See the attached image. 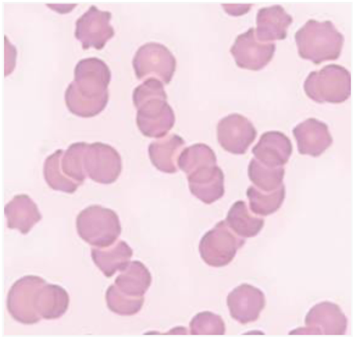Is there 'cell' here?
<instances>
[{
	"instance_id": "cell-21",
	"label": "cell",
	"mask_w": 358,
	"mask_h": 337,
	"mask_svg": "<svg viewBox=\"0 0 358 337\" xmlns=\"http://www.w3.org/2000/svg\"><path fill=\"white\" fill-rule=\"evenodd\" d=\"M134 256L131 247L123 240L107 248L92 249V258L94 264L103 273L106 278H112L117 271H122Z\"/></svg>"
},
{
	"instance_id": "cell-24",
	"label": "cell",
	"mask_w": 358,
	"mask_h": 337,
	"mask_svg": "<svg viewBox=\"0 0 358 337\" xmlns=\"http://www.w3.org/2000/svg\"><path fill=\"white\" fill-rule=\"evenodd\" d=\"M225 222L238 237L244 239L256 237L265 224L264 219L254 217L250 213L246 202L243 201H236L231 206Z\"/></svg>"
},
{
	"instance_id": "cell-28",
	"label": "cell",
	"mask_w": 358,
	"mask_h": 337,
	"mask_svg": "<svg viewBox=\"0 0 358 337\" xmlns=\"http://www.w3.org/2000/svg\"><path fill=\"white\" fill-rule=\"evenodd\" d=\"M63 152L64 150H58L53 155L49 156L45 161L43 173H44L47 184L52 189L72 194L78 190L80 185L63 174L62 168H60V159H62Z\"/></svg>"
},
{
	"instance_id": "cell-23",
	"label": "cell",
	"mask_w": 358,
	"mask_h": 337,
	"mask_svg": "<svg viewBox=\"0 0 358 337\" xmlns=\"http://www.w3.org/2000/svg\"><path fill=\"white\" fill-rule=\"evenodd\" d=\"M152 278L148 267L141 261H131L121 271L115 285L125 295L143 296L152 285Z\"/></svg>"
},
{
	"instance_id": "cell-11",
	"label": "cell",
	"mask_w": 358,
	"mask_h": 337,
	"mask_svg": "<svg viewBox=\"0 0 358 337\" xmlns=\"http://www.w3.org/2000/svg\"><path fill=\"white\" fill-rule=\"evenodd\" d=\"M112 13L99 10L92 6L76 22V39L82 44L83 50L94 48L102 50L115 36L111 26Z\"/></svg>"
},
{
	"instance_id": "cell-13",
	"label": "cell",
	"mask_w": 358,
	"mask_h": 337,
	"mask_svg": "<svg viewBox=\"0 0 358 337\" xmlns=\"http://www.w3.org/2000/svg\"><path fill=\"white\" fill-rule=\"evenodd\" d=\"M256 137L257 130L253 123L241 114H231L218 122V143L231 154H246Z\"/></svg>"
},
{
	"instance_id": "cell-17",
	"label": "cell",
	"mask_w": 358,
	"mask_h": 337,
	"mask_svg": "<svg viewBox=\"0 0 358 337\" xmlns=\"http://www.w3.org/2000/svg\"><path fill=\"white\" fill-rule=\"evenodd\" d=\"M257 161L268 167H283L292 154V141L280 131H267L253 148Z\"/></svg>"
},
{
	"instance_id": "cell-20",
	"label": "cell",
	"mask_w": 358,
	"mask_h": 337,
	"mask_svg": "<svg viewBox=\"0 0 358 337\" xmlns=\"http://www.w3.org/2000/svg\"><path fill=\"white\" fill-rule=\"evenodd\" d=\"M186 143L181 136L172 134L159 141H152L148 148L150 162L157 170L166 174L178 172V159Z\"/></svg>"
},
{
	"instance_id": "cell-6",
	"label": "cell",
	"mask_w": 358,
	"mask_h": 337,
	"mask_svg": "<svg viewBox=\"0 0 358 337\" xmlns=\"http://www.w3.org/2000/svg\"><path fill=\"white\" fill-rule=\"evenodd\" d=\"M245 244L246 240L236 236L227 222L222 221L201 238L200 256L209 266L224 267L233 261L238 251Z\"/></svg>"
},
{
	"instance_id": "cell-3",
	"label": "cell",
	"mask_w": 358,
	"mask_h": 337,
	"mask_svg": "<svg viewBox=\"0 0 358 337\" xmlns=\"http://www.w3.org/2000/svg\"><path fill=\"white\" fill-rule=\"evenodd\" d=\"M299 57L319 65L337 60L341 55L344 36L331 21L308 20L294 36Z\"/></svg>"
},
{
	"instance_id": "cell-4",
	"label": "cell",
	"mask_w": 358,
	"mask_h": 337,
	"mask_svg": "<svg viewBox=\"0 0 358 337\" xmlns=\"http://www.w3.org/2000/svg\"><path fill=\"white\" fill-rule=\"evenodd\" d=\"M76 230L80 239L96 248L112 246L122 232L118 215L110 208L96 204L78 213Z\"/></svg>"
},
{
	"instance_id": "cell-32",
	"label": "cell",
	"mask_w": 358,
	"mask_h": 337,
	"mask_svg": "<svg viewBox=\"0 0 358 337\" xmlns=\"http://www.w3.org/2000/svg\"><path fill=\"white\" fill-rule=\"evenodd\" d=\"M224 10L229 15L233 17H240V15H245L248 11L251 10L252 4H241V6H235V4H224Z\"/></svg>"
},
{
	"instance_id": "cell-16",
	"label": "cell",
	"mask_w": 358,
	"mask_h": 337,
	"mask_svg": "<svg viewBox=\"0 0 358 337\" xmlns=\"http://www.w3.org/2000/svg\"><path fill=\"white\" fill-rule=\"evenodd\" d=\"M299 152L314 158L323 155L332 145L333 138L328 125L316 118H308L292 130Z\"/></svg>"
},
{
	"instance_id": "cell-8",
	"label": "cell",
	"mask_w": 358,
	"mask_h": 337,
	"mask_svg": "<svg viewBox=\"0 0 358 337\" xmlns=\"http://www.w3.org/2000/svg\"><path fill=\"white\" fill-rule=\"evenodd\" d=\"M47 284L40 276L27 275L13 285L8 295V312L10 316L22 324L33 325L39 323L42 317L36 309L38 292Z\"/></svg>"
},
{
	"instance_id": "cell-9",
	"label": "cell",
	"mask_w": 358,
	"mask_h": 337,
	"mask_svg": "<svg viewBox=\"0 0 358 337\" xmlns=\"http://www.w3.org/2000/svg\"><path fill=\"white\" fill-rule=\"evenodd\" d=\"M305 323V327L292 330L290 336H344L348 319L337 304L322 302L308 312Z\"/></svg>"
},
{
	"instance_id": "cell-12",
	"label": "cell",
	"mask_w": 358,
	"mask_h": 337,
	"mask_svg": "<svg viewBox=\"0 0 358 337\" xmlns=\"http://www.w3.org/2000/svg\"><path fill=\"white\" fill-rule=\"evenodd\" d=\"M276 45L261 43L256 38L255 29L250 28L246 33L236 37L231 48L236 64L240 69L259 71L266 67L273 58Z\"/></svg>"
},
{
	"instance_id": "cell-19",
	"label": "cell",
	"mask_w": 358,
	"mask_h": 337,
	"mask_svg": "<svg viewBox=\"0 0 358 337\" xmlns=\"http://www.w3.org/2000/svg\"><path fill=\"white\" fill-rule=\"evenodd\" d=\"M4 215L8 220V228L17 230L27 235L33 227L42 220L37 204L29 195H15L6 206Z\"/></svg>"
},
{
	"instance_id": "cell-26",
	"label": "cell",
	"mask_w": 358,
	"mask_h": 337,
	"mask_svg": "<svg viewBox=\"0 0 358 337\" xmlns=\"http://www.w3.org/2000/svg\"><path fill=\"white\" fill-rule=\"evenodd\" d=\"M247 196L251 210L256 215L267 217L273 215L282 206L285 199V186L281 185L273 192H263L255 186H250Z\"/></svg>"
},
{
	"instance_id": "cell-18",
	"label": "cell",
	"mask_w": 358,
	"mask_h": 337,
	"mask_svg": "<svg viewBox=\"0 0 358 337\" xmlns=\"http://www.w3.org/2000/svg\"><path fill=\"white\" fill-rule=\"evenodd\" d=\"M292 17L281 6L261 8L257 13L256 38L261 43L285 40L287 29L292 24Z\"/></svg>"
},
{
	"instance_id": "cell-5",
	"label": "cell",
	"mask_w": 358,
	"mask_h": 337,
	"mask_svg": "<svg viewBox=\"0 0 358 337\" xmlns=\"http://www.w3.org/2000/svg\"><path fill=\"white\" fill-rule=\"evenodd\" d=\"M303 89L310 100L320 104H341L351 95V76L341 65H327L308 74Z\"/></svg>"
},
{
	"instance_id": "cell-31",
	"label": "cell",
	"mask_w": 358,
	"mask_h": 337,
	"mask_svg": "<svg viewBox=\"0 0 358 337\" xmlns=\"http://www.w3.org/2000/svg\"><path fill=\"white\" fill-rule=\"evenodd\" d=\"M225 330L224 319L213 312H200L190 322L192 336H224Z\"/></svg>"
},
{
	"instance_id": "cell-2",
	"label": "cell",
	"mask_w": 358,
	"mask_h": 337,
	"mask_svg": "<svg viewBox=\"0 0 358 337\" xmlns=\"http://www.w3.org/2000/svg\"><path fill=\"white\" fill-rule=\"evenodd\" d=\"M137 109L136 124L144 136L162 138L174 127V110L168 103V95L161 80L148 78L134 91Z\"/></svg>"
},
{
	"instance_id": "cell-10",
	"label": "cell",
	"mask_w": 358,
	"mask_h": 337,
	"mask_svg": "<svg viewBox=\"0 0 358 337\" xmlns=\"http://www.w3.org/2000/svg\"><path fill=\"white\" fill-rule=\"evenodd\" d=\"M87 176L96 183H115L122 172V159L111 145L94 143L87 145L85 155Z\"/></svg>"
},
{
	"instance_id": "cell-22",
	"label": "cell",
	"mask_w": 358,
	"mask_h": 337,
	"mask_svg": "<svg viewBox=\"0 0 358 337\" xmlns=\"http://www.w3.org/2000/svg\"><path fill=\"white\" fill-rule=\"evenodd\" d=\"M69 295L62 287L45 284L38 292L36 309L46 320L62 318L69 307Z\"/></svg>"
},
{
	"instance_id": "cell-7",
	"label": "cell",
	"mask_w": 358,
	"mask_h": 337,
	"mask_svg": "<svg viewBox=\"0 0 358 337\" xmlns=\"http://www.w3.org/2000/svg\"><path fill=\"white\" fill-rule=\"evenodd\" d=\"M132 64L138 80L155 78L164 85H169L174 78L177 60L164 45L150 42L139 47Z\"/></svg>"
},
{
	"instance_id": "cell-29",
	"label": "cell",
	"mask_w": 358,
	"mask_h": 337,
	"mask_svg": "<svg viewBox=\"0 0 358 337\" xmlns=\"http://www.w3.org/2000/svg\"><path fill=\"white\" fill-rule=\"evenodd\" d=\"M209 164H217L215 152L204 143H197L185 148L178 159V168L187 175L195 168Z\"/></svg>"
},
{
	"instance_id": "cell-30",
	"label": "cell",
	"mask_w": 358,
	"mask_h": 337,
	"mask_svg": "<svg viewBox=\"0 0 358 337\" xmlns=\"http://www.w3.org/2000/svg\"><path fill=\"white\" fill-rule=\"evenodd\" d=\"M108 308L120 316H134L143 309L144 296H130L122 293L115 285H110L106 292Z\"/></svg>"
},
{
	"instance_id": "cell-27",
	"label": "cell",
	"mask_w": 358,
	"mask_h": 337,
	"mask_svg": "<svg viewBox=\"0 0 358 337\" xmlns=\"http://www.w3.org/2000/svg\"><path fill=\"white\" fill-rule=\"evenodd\" d=\"M87 145L89 143H72L67 150H64L60 159L63 174L80 186L83 185L87 177L85 168V155Z\"/></svg>"
},
{
	"instance_id": "cell-15",
	"label": "cell",
	"mask_w": 358,
	"mask_h": 337,
	"mask_svg": "<svg viewBox=\"0 0 358 337\" xmlns=\"http://www.w3.org/2000/svg\"><path fill=\"white\" fill-rule=\"evenodd\" d=\"M193 196L205 204H213L224 195V174L217 164L195 168L187 175Z\"/></svg>"
},
{
	"instance_id": "cell-1",
	"label": "cell",
	"mask_w": 358,
	"mask_h": 337,
	"mask_svg": "<svg viewBox=\"0 0 358 337\" xmlns=\"http://www.w3.org/2000/svg\"><path fill=\"white\" fill-rule=\"evenodd\" d=\"M111 78V71L102 59L80 60L74 69V80L65 92V104L71 113L83 118L102 113L109 102Z\"/></svg>"
},
{
	"instance_id": "cell-14",
	"label": "cell",
	"mask_w": 358,
	"mask_h": 337,
	"mask_svg": "<svg viewBox=\"0 0 358 337\" xmlns=\"http://www.w3.org/2000/svg\"><path fill=\"white\" fill-rule=\"evenodd\" d=\"M231 318L241 324L255 322L266 306L264 293L254 285H238L227 298Z\"/></svg>"
},
{
	"instance_id": "cell-25",
	"label": "cell",
	"mask_w": 358,
	"mask_h": 337,
	"mask_svg": "<svg viewBox=\"0 0 358 337\" xmlns=\"http://www.w3.org/2000/svg\"><path fill=\"white\" fill-rule=\"evenodd\" d=\"M285 170L283 167H268L256 159H251L248 176L255 187L263 192H273L283 185Z\"/></svg>"
}]
</instances>
